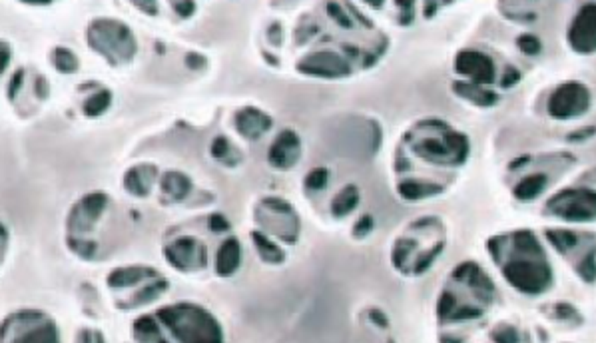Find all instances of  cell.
Listing matches in <instances>:
<instances>
[{
  "label": "cell",
  "instance_id": "1",
  "mask_svg": "<svg viewBox=\"0 0 596 343\" xmlns=\"http://www.w3.org/2000/svg\"><path fill=\"white\" fill-rule=\"evenodd\" d=\"M162 318L176 327L174 332L180 335L182 343H221L218 323L206 311H197L194 308L183 311V308H174L166 309Z\"/></svg>",
  "mask_w": 596,
  "mask_h": 343
},
{
  "label": "cell",
  "instance_id": "2",
  "mask_svg": "<svg viewBox=\"0 0 596 343\" xmlns=\"http://www.w3.org/2000/svg\"><path fill=\"white\" fill-rule=\"evenodd\" d=\"M590 104V92L580 82H566L552 92L549 100V112L557 120H571L585 114Z\"/></svg>",
  "mask_w": 596,
  "mask_h": 343
},
{
  "label": "cell",
  "instance_id": "3",
  "mask_svg": "<svg viewBox=\"0 0 596 343\" xmlns=\"http://www.w3.org/2000/svg\"><path fill=\"white\" fill-rule=\"evenodd\" d=\"M549 212L571 222L595 219V194L590 190H566L550 200Z\"/></svg>",
  "mask_w": 596,
  "mask_h": 343
},
{
  "label": "cell",
  "instance_id": "4",
  "mask_svg": "<svg viewBox=\"0 0 596 343\" xmlns=\"http://www.w3.org/2000/svg\"><path fill=\"white\" fill-rule=\"evenodd\" d=\"M458 74L467 76L477 84H491L494 82V64L491 58L477 50H465L461 52L455 64Z\"/></svg>",
  "mask_w": 596,
  "mask_h": 343
},
{
  "label": "cell",
  "instance_id": "5",
  "mask_svg": "<svg viewBox=\"0 0 596 343\" xmlns=\"http://www.w3.org/2000/svg\"><path fill=\"white\" fill-rule=\"evenodd\" d=\"M298 68L310 76H325V78H335V76H347L349 66L335 52H317L311 54L303 62H299Z\"/></svg>",
  "mask_w": 596,
  "mask_h": 343
},
{
  "label": "cell",
  "instance_id": "6",
  "mask_svg": "<svg viewBox=\"0 0 596 343\" xmlns=\"http://www.w3.org/2000/svg\"><path fill=\"white\" fill-rule=\"evenodd\" d=\"M568 40L576 52L588 54L595 50V6H585L573 20Z\"/></svg>",
  "mask_w": 596,
  "mask_h": 343
},
{
  "label": "cell",
  "instance_id": "7",
  "mask_svg": "<svg viewBox=\"0 0 596 343\" xmlns=\"http://www.w3.org/2000/svg\"><path fill=\"white\" fill-rule=\"evenodd\" d=\"M299 152H301V142L298 134L293 130H284L269 148V164L279 170H287L299 160Z\"/></svg>",
  "mask_w": 596,
  "mask_h": 343
},
{
  "label": "cell",
  "instance_id": "8",
  "mask_svg": "<svg viewBox=\"0 0 596 343\" xmlns=\"http://www.w3.org/2000/svg\"><path fill=\"white\" fill-rule=\"evenodd\" d=\"M236 126H238L240 134L250 138V140H255V138L264 136L265 132L272 128V118L265 116L262 110L245 108V110H241L236 116Z\"/></svg>",
  "mask_w": 596,
  "mask_h": 343
},
{
  "label": "cell",
  "instance_id": "9",
  "mask_svg": "<svg viewBox=\"0 0 596 343\" xmlns=\"http://www.w3.org/2000/svg\"><path fill=\"white\" fill-rule=\"evenodd\" d=\"M241 262V248L236 238H229L218 252V262H216V267H218L219 275H231L238 267H240Z\"/></svg>",
  "mask_w": 596,
  "mask_h": 343
},
{
  "label": "cell",
  "instance_id": "10",
  "mask_svg": "<svg viewBox=\"0 0 596 343\" xmlns=\"http://www.w3.org/2000/svg\"><path fill=\"white\" fill-rule=\"evenodd\" d=\"M453 88H455V92L461 94L463 98L475 102L477 106H485V108L493 106V104L499 100V96H497L494 92L485 90L481 86H475V84H469V82H455Z\"/></svg>",
  "mask_w": 596,
  "mask_h": 343
},
{
  "label": "cell",
  "instance_id": "11",
  "mask_svg": "<svg viewBox=\"0 0 596 343\" xmlns=\"http://www.w3.org/2000/svg\"><path fill=\"white\" fill-rule=\"evenodd\" d=\"M547 188V178L542 174H535V176H528L525 178L523 182L518 183L515 188V195L518 200H535L537 195L542 194V190Z\"/></svg>",
  "mask_w": 596,
  "mask_h": 343
},
{
  "label": "cell",
  "instance_id": "12",
  "mask_svg": "<svg viewBox=\"0 0 596 343\" xmlns=\"http://www.w3.org/2000/svg\"><path fill=\"white\" fill-rule=\"evenodd\" d=\"M357 200H359V194H357L355 186H347V188H343V190L339 192V195H335V200H333V216L341 217L351 214L357 207Z\"/></svg>",
  "mask_w": 596,
  "mask_h": 343
},
{
  "label": "cell",
  "instance_id": "13",
  "mask_svg": "<svg viewBox=\"0 0 596 343\" xmlns=\"http://www.w3.org/2000/svg\"><path fill=\"white\" fill-rule=\"evenodd\" d=\"M253 240H255V243H257V250H260V253H262V258H264V260H267V262H274V263L284 260V253L279 252V248L267 240L264 234H253Z\"/></svg>",
  "mask_w": 596,
  "mask_h": 343
},
{
  "label": "cell",
  "instance_id": "14",
  "mask_svg": "<svg viewBox=\"0 0 596 343\" xmlns=\"http://www.w3.org/2000/svg\"><path fill=\"white\" fill-rule=\"evenodd\" d=\"M516 44H518V48L525 52V54H528V56H535V54H539L540 52V40L537 38V36L533 35H523L518 36V40H516Z\"/></svg>",
  "mask_w": 596,
  "mask_h": 343
},
{
  "label": "cell",
  "instance_id": "15",
  "mask_svg": "<svg viewBox=\"0 0 596 343\" xmlns=\"http://www.w3.org/2000/svg\"><path fill=\"white\" fill-rule=\"evenodd\" d=\"M174 180H176L174 183L164 180V192L172 195L174 200H182L183 194L180 192V186H190V182H188V178H186V176H182V174H176V172H174Z\"/></svg>",
  "mask_w": 596,
  "mask_h": 343
},
{
  "label": "cell",
  "instance_id": "16",
  "mask_svg": "<svg viewBox=\"0 0 596 343\" xmlns=\"http://www.w3.org/2000/svg\"><path fill=\"white\" fill-rule=\"evenodd\" d=\"M305 183H308L310 190H321V188H325V183H327V170H323V168L313 170L310 176L305 178Z\"/></svg>",
  "mask_w": 596,
  "mask_h": 343
},
{
  "label": "cell",
  "instance_id": "17",
  "mask_svg": "<svg viewBox=\"0 0 596 343\" xmlns=\"http://www.w3.org/2000/svg\"><path fill=\"white\" fill-rule=\"evenodd\" d=\"M497 342L499 343H518V333L515 330H503V332L497 335Z\"/></svg>",
  "mask_w": 596,
  "mask_h": 343
},
{
  "label": "cell",
  "instance_id": "18",
  "mask_svg": "<svg viewBox=\"0 0 596 343\" xmlns=\"http://www.w3.org/2000/svg\"><path fill=\"white\" fill-rule=\"evenodd\" d=\"M518 78H521V74H518V70L513 68V66H509V68H506V80L501 82V86H503V88H509L511 84H515V82H518Z\"/></svg>",
  "mask_w": 596,
  "mask_h": 343
},
{
  "label": "cell",
  "instance_id": "19",
  "mask_svg": "<svg viewBox=\"0 0 596 343\" xmlns=\"http://www.w3.org/2000/svg\"><path fill=\"white\" fill-rule=\"evenodd\" d=\"M4 64H6V62H4V60H0V70L4 68Z\"/></svg>",
  "mask_w": 596,
  "mask_h": 343
}]
</instances>
